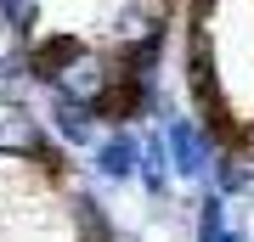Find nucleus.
Masks as SVG:
<instances>
[{"instance_id": "f257e3e1", "label": "nucleus", "mask_w": 254, "mask_h": 242, "mask_svg": "<svg viewBox=\"0 0 254 242\" xmlns=\"http://www.w3.org/2000/svg\"><path fill=\"white\" fill-rule=\"evenodd\" d=\"M119 85V56L108 51H96V45H73V51L57 62V73L46 79V90H57V96H68V101H91V107H102L108 101V90Z\"/></svg>"}, {"instance_id": "f03ea898", "label": "nucleus", "mask_w": 254, "mask_h": 242, "mask_svg": "<svg viewBox=\"0 0 254 242\" xmlns=\"http://www.w3.org/2000/svg\"><path fill=\"white\" fill-rule=\"evenodd\" d=\"M164 141H170V169L175 180H187V186H209V175H215V152H220V130L209 124V118H181L170 113L164 118Z\"/></svg>"}, {"instance_id": "7ed1b4c3", "label": "nucleus", "mask_w": 254, "mask_h": 242, "mask_svg": "<svg viewBox=\"0 0 254 242\" xmlns=\"http://www.w3.org/2000/svg\"><path fill=\"white\" fill-rule=\"evenodd\" d=\"M0 158H23V163H51L57 146H51V130L28 101L6 96L0 90Z\"/></svg>"}, {"instance_id": "20e7f679", "label": "nucleus", "mask_w": 254, "mask_h": 242, "mask_svg": "<svg viewBox=\"0 0 254 242\" xmlns=\"http://www.w3.org/2000/svg\"><path fill=\"white\" fill-rule=\"evenodd\" d=\"M170 17H175V0H125L113 11V45L130 51V45H147V40H164L170 34Z\"/></svg>"}, {"instance_id": "39448f33", "label": "nucleus", "mask_w": 254, "mask_h": 242, "mask_svg": "<svg viewBox=\"0 0 254 242\" xmlns=\"http://www.w3.org/2000/svg\"><path fill=\"white\" fill-rule=\"evenodd\" d=\"M102 124H108V118H102V107H91V101H68V96H57V90H51V107H46V130H51V141L91 152L96 135H102Z\"/></svg>"}, {"instance_id": "423d86ee", "label": "nucleus", "mask_w": 254, "mask_h": 242, "mask_svg": "<svg viewBox=\"0 0 254 242\" xmlns=\"http://www.w3.org/2000/svg\"><path fill=\"white\" fill-rule=\"evenodd\" d=\"M91 169H96V180H108V186H125V180L141 175V141L130 135V124H113L108 135H96Z\"/></svg>"}, {"instance_id": "0eeeda50", "label": "nucleus", "mask_w": 254, "mask_h": 242, "mask_svg": "<svg viewBox=\"0 0 254 242\" xmlns=\"http://www.w3.org/2000/svg\"><path fill=\"white\" fill-rule=\"evenodd\" d=\"M209 186L226 192V197H243V192H254V141H220Z\"/></svg>"}, {"instance_id": "6e6552de", "label": "nucleus", "mask_w": 254, "mask_h": 242, "mask_svg": "<svg viewBox=\"0 0 254 242\" xmlns=\"http://www.w3.org/2000/svg\"><path fill=\"white\" fill-rule=\"evenodd\" d=\"M141 186H147V197H170V186H175V169H170V141H164V130H147L141 135Z\"/></svg>"}, {"instance_id": "1a4fd4ad", "label": "nucleus", "mask_w": 254, "mask_h": 242, "mask_svg": "<svg viewBox=\"0 0 254 242\" xmlns=\"http://www.w3.org/2000/svg\"><path fill=\"white\" fill-rule=\"evenodd\" d=\"M73 225H79V242H119L113 237V220L102 214V203L91 197V192L73 197Z\"/></svg>"}, {"instance_id": "9d476101", "label": "nucleus", "mask_w": 254, "mask_h": 242, "mask_svg": "<svg viewBox=\"0 0 254 242\" xmlns=\"http://www.w3.org/2000/svg\"><path fill=\"white\" fill-rule=\"evenodd\" d=\"M0 28L11 40H28L40 28V0H0Z\"/></svg>"}, {"instance_id": "9b49d317", "label": "nucleus", "mask_w": 254, "mask_h": 242, "mask_svg": "<svg viewBox=\"0 0 254 242\" xmlns=\"http://www.w3.org/2000/svg\"><path fill=\"white\" fill-rule=\"evenodd\" d=\"M215 231H226V192L209 186L198 197V231H192V237H215Z\"/></svg>"}, {"instance_id": "f8f14e48", "label": "nucleus", "mask_w": 254, "mask_h": 242, "mask_svg": "<svg viewBox=\"0 0 254 242\" xmlns=\"http://www.w3.org/2000/svg\"><path fill=\"white\" fill-rule=\"evenodd\" d=\"M192 242H249L243 231H215V237H192Z\"/></svg>"}, {"instance_id": "ddd939ff", "label": "nucleus", "mask_w": 254, "mask_h": 242, "mask_svg": "<svg viewBox=\"0 0 254 242\" xmlns=\"http://www.w3.org/2000/svg\"><path fill=\"white\" fill-rule=\"evenodd\" d=\"M125 242H136V237H125Z\"/></svg>"}]
</instances>
